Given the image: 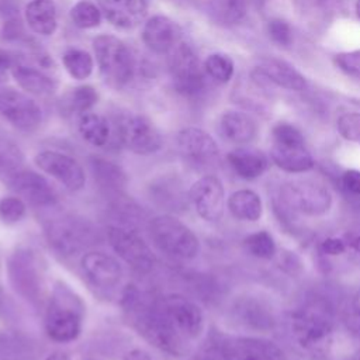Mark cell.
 <instances>
[{
  "label": "cell",
  "instance_id": "6da1fadb",
  "mask_svg": "<svg viewBox=\"0 0 360 360\" xmlns=\"http://www.w3.org/2000/svg\"><path fill=\"white\" fill-rule=\"evenodd\" d=\"M124 302L127 309L135 312V325L148 342L173 356H180L184 352L186 340L173 328L162 305L141 304L139 292L134 288L132 291L127 290Z\"/></svg>",
  "mask_w": 360,
  "mask_h": 360
},
{
  "label": "cell",
  "instance_id": "7a4b0ae2",
  "mask_svg": "<svg viewBox=\"0 0 360 360\" xmlns=\"http://www.w3.org/2000/svg\"><path fill=\"white\" fill-rule=\"evenodd\" d=\"M83 311L80 298L66 285L56 284L45 314L46 335L59 343L75 340L82 330Z\"/></svg>",
  "mask_w": 360,
  "mask_h": 360
},
{
  "label": "cell",
  "instance_id": "3957f363",
  "mask_svg": "<svg viewBox=\"0 0 360 360\" xmlns=\"http://www.w3.org/2000/svg\"><path fill=\"white\" fill-rule=\"evenodd\" d=\"M93 49L104 82L114 87H125L135 75V59L129 48L114 35H98L93 41Z\"/></svg>",
  "mask_w": 360,
  "mask_h": 360
},
{
  "label": "cell",
  "instance_id": "277c9868",
  "mask_svg": "<svg viewBox=\"0 0 360 360\" xmlns=\"http://www.w3.org/2000/svg\"><path fill=\"white\" fill-rule=\"evenodd\" d=\"M153 245L163 253L177 259H194L200 252L195 233L181 221L172 215H159L148 225Z\"/></svg>",
  "mask_w": 360,
  "mask_h": 360
},
{
  "label": "cell",
  "instance_id": "5b68a950",
  "mask_svg": "<svg viewBox=\"0 0 360 360\" xmlns=\"http://www.w3.org/2000/svg\"><path fill=\"white\" fill-rule=\"evenodd\" d=\"M270 155L276 166L285 172L301 173L314 166V159L304 145L302 134L287 122H278L273 128Z\"/></svg>",
  "mask_w": 360,
  "mask_h": 360
},
{
  "label": "cell",
  "instance_id": "8992f818",
  "mask_svg": "<svg viewBox=\"0 0 360 360\" xmlns=\"http://www.w3.org/2000/svg\"><path fill=\"white\" fill-rule=\"evenodd\" d=\"M121 143L136 155H152L162 148V135L155 124L139 114L122 115L117 122Z\"/></svg>",
  "mask_w": 360,
  "mask_h": 360
},
{
  "label": "cell",
  "instance_id": "52a82bcc",
  "mask_svg": "<svg viewBox=\"0 0 360 360\" xmlns=\"http://www.w3.org/2000/svg\"><path fill=\"white\" fill-rule=\"evenodd\" d=\"M170 53V73L176 91L187 97L200 94L204 89V75L194 49L186 42H177Z\"/></svg>",
  "mask_w": 360,
  "mask_h": 360
},
{
  "label": "cell",
  "instance_id": "ba28073f",
  "mask_svg": "<svg viewBox=\"0 0 360 360\" xmlns=\"http://www.w3.org/2000/svg\"><path fill=\"white\" fill-rule=\"evenodd\" d=\"M292 330L301 346L307 349H319L330 336V315L325 307L318 304L309 305L294 315Z\"/></svg>",
  "mask_w": 360,
  "mask_h": 360
},
{
  "label": "cell",
  "instance_id": "9c48e42d",
  "mask_svg": "<svg viewBox=\"0 0 360 360\" xmlns=\"http://www.w3.org/2000/svg\"><path fill=\"white\" fill-rule=\"evenodd\" d=\"M107 238L112 250L134 269L149 271L153 267L155 256L149 245L136 232L122 226H108Z\"/></svg>",
  "mask_w": 360,
  "mask_h": 360
},
{
  "label": "cell",
  "instance_id": "30bf717a",
  "mask_svg": "<svg viewBox=\"0 0 360 360\" xmlns=\"http://www.w3.org/2000/svg\"><path fill=\"white\" fill-rule=\"evenodd\" d=\"M7 273L13 288L25 300L37 301L41 297L42 274L37 257L30 250H17L11 255Z\"/></svg>",
  "mask_w": 360,
  "mask_h": 360
},
{
  "label": "cell",
  "instance_id": "8fae6325",
  "mask_svg": "<svg viewBox=\"0 0 360 360\" xmlns=\"http://www.w3.org/2000/svg\"><path fill=\"white\" fill-rule=\"evenodd\" d=\"M0 114L20 131H34L42 121V110L30 96L14 90H0Z\"/></svg>",
  "mask_w": 360,
  "mask_h": 360
},
{
  "label": "cell",
  "instance_id": "7c38bea8",
  "mask_svg": "<svg viewBox=\"0 0 360 360\" xmlns=\"http://www.w3.org/2000/svg\"><path fill=\"white\" fill-rule=\"evenodd\" d=\"M281 194L291 208L308 215L326 212L332 202L330 194L323 186L308 180H294L284 184Z\"/></svg>",
  "mask_w": 360,
  "mask_h": 360
},
{
  "label": "cell",
  "instance_id": "4fadbf2b",
  "mask_svg": "<svg viewBox=\"0 0 360 360\" xmlns=\"http://www.w3.org/2000/svg\"><path fill=\"white\" fill-rule=\"evenodd\" d=\"M34 162L39 170L58 180L68 190L77 191L86 183L82 165L69 155L56 150H42L34 158Z\"/></svg>",
  "mask_w": 360,
  "mask_h": 360
},
{
  "label": "cell",
  "instance_id": "5bb4252c",
  "mask_svg": "<svg viewBox=\"0 0 360 360\" xmlns=\"http://www.w3.org/2000/svg\"><path fill=\"white\" fill-rule=\"evenodd\" d=\"M162 307L170 323L184 340H194L201 335L204 315L195 302L180 295H170L163 300Z\"/></svg>",
  "mask_w": 360,
  "mask_h": 360
},
{
  "label": "cell",
  "instance_id": "9a60e30c",
  "mask_svg": "<svg viewBox=\"0 0 360 360\" xmlns=\"http://www.w3.org/2000/svg\"><path fill=\"white\" fill-rule=\"evenodd\" d=\"M49 243L63 255H75L91 245V229L73 218H60L49 222L46 228Z\"/></svg>",
  "mask_w": 360,
  "mask_h": 360
},
{
  "label": "cell",
  "instance_id": "2e32d148",
  "mask_svg": "<svg viewBox=\"0 0 360 360\" xmlns=\"http://www.w3.org/2000/svg\"><path fill=\"white\" fill-rule=\"evenodd\" d=\"M190 201L197 214L205 221H217L224 212L225 193L221 180L207 174L200 177L188 190Z\"/></svg>",
  "mask_w": 360,
  "mask_h": 360
},
{
  "label": "cell",
  "instance_id": "e0dca14e",
  "mask_svg": "<svg viewBox=\"0 0 360 360\" xmlns=\"http://www.w3.org/2000/svg\"><path fill=\"white\" fill-rule=\"evenodd\" d=\"M176 142L181 156L194 166H210L219 156L217 142L201 128H183L179 131Z\"/></svg>",
  "mask_w": 360,
  "mask_h": 360
},
{
  "label": "cell",
  "instance_id": "ac0fdd59",
  "mask_svg": "<svg viewBox=\"0 0 360 360\" xmlns=\"http://www.w3.org/2000/svg\"><path fill=\"white\" fill-rule=\"evenodd\" d=\"M17 195L35 207H51L58 201L55 188L48 180L34 170H18L7 177Z\"/></svg>",
  "mask_w": 360,
  "mask_h": 360
},
{
  "label": "cell",
  "instance_id": "d6986e66",
  "mask_svg": "<svg viewBox=\"0 0 360 360\" xmlns=\"http://www.w3.org/2000/svg\"><path fill=\"white\" fill-rule=\"evenodd\" d=\"M221 352L224 360H284L283 352L273 342L256 338H229Z\"/></svg>",
  "mask_w": 360,
  "mask_h": 360
},
{
  "label": "cell",
  "instance_id": "ffe728a7",
  "mask_svg": "<svg viewBox=\"0 0 360 360\" xmlns=\"http://www.w3.org/2000/svg\"><path fill=\"white\" fill-rule=\"evenodd\" d=\"M80 264L87 278L101 288H111L122 278V267L120 262L104 252L91 250L84 253Z\"/></svg>",
  "mask_w": 360,
  "mask_h": 360
},
{
  "label": "cell",
  "instance_id": "44dd1931",
  "mask_svg": "<svg viewBox=\"0 0 360 360\" xmlns=\"http://www.w3.org/2000/svg\"><path fill=\"white\" fill-rule=\"evenodd\" d=\"M101 14L118 28H134L146 15V0H96Z\"/></svg>",
  "mask_w": 360,
  "mask_h": 360
},
{
  "label": "cell",
  "instance_id": "7402d4cb",
  "mask_svg": "<svg viewBox=\"0 0 360 360\" xmlns=\"http://www.w3.org/2000/svg\"><path fill=\"white\" fill-rule=\"evenodd\" d=\"M179 28L166 15L150 17L142 30L145 45L155 53H169L179 42Z\"/></svg>",
  "mask_w": 360,
  "mask_h": 360
},
{
  "label": "cell",
  "instance_id": "603a6c76",
  "mask_svg": "<svg viewBox=\"0 0 360 360\" xmlns=\"http://www.w3.org/2000/svg\"><path fill=\"white\" fill-rule=\"evenodd\" d=\"M255 73L266 77L267 80L287 90L300 91L305 87L304 76L300 72H297L291 65L283 60L267 59L256 68Z\"/></svg>",
  "mask_w": 360,
  "mask_h": 360
},
{
  "label": "cell",
  "instance_id": "cb8c5ba5",
  "mask_svg": "<svg viewBox=\"0 0 360 360\" xmlns=\"http://www.w3.org/2000/svg\"><path fill=\"white\" fill-rule=\"evenodd\" d=\"M11 75L21 89L34 96H49L56 90V82L42 70L15 62Z\"/></svg>",
  "mask_w": 360,
  "mask_h": 360
},
{
  "label": "cell",
  "instance_id": "d4e9b609",
  "mask_svg": "<svg viewBox=\"0 0 360 360\" xmlns=\"http://www.w3.org/2000/svg\"><path fill=\"white\" fill-rule=\"evenodd\" d=\"M28 27L39 35H52L58 27L53 0H31L25 7Z\"/></svg>",
  "mask_w": 360,
  "mask_h": 360
},
{
  "label": "cell",
  "instance_id": "484cf974",
  "mask_svg": "<svg viewBox=\"0 0 360 360\" xmlns=\"http://www.w3.org/2000/svg\"><path fill=\"white\" fill-rule=\"evenodd\" d=\"M228 162L235 173L246 180L259 177L267 166V160L260 150L256 149H235L228 153Z\"/></svg>",
  "mask_w": 360,
  "mask_h": 360
},
{
  "label": "cell",
  "instance_id": "4316f807",
  "mask_svg": "<svg viewBox=\"0 0 360 360\" xmlns=\"http://www.w3.org/2000/svg\"><path fill=\"white\" fill-rule=\"evenodd\" d=\"M222 135L235 143H245L255 138L256 124L243 112L226 111L219 121Z\"/></svg>",
  "mask_w": 360,
  "mask_h": 360
},
{
  "label": "cell",
  "instance_id": "83f0119b",
  "mask_svg": "<svg viewBox=\"0 0 360 360\" xmlns=\"http://www.w3.org/2000/svg\"><path fill=\"white\" fill-rule=\"evenodd\" d=\"M231 214L243 221H257L262 215V200L252 190H238L228 198Z\"/></svg>",
  "mask_w": 360,
  "mask_h": 360
},
{
  "label": "cell",
  "instance_id": "f1b7e54d",
  "mask_svg": "<svg viewBox=\"0 0 360 360\" xmlns=\"http://www.w3.org/2000/svg\"><path fill=\"white\" fill-rule=\"evenodd\" d=\"M79 132L87 143L93 146H104L110 138V125L103 115L87 111L80 115Z\"/></svg>",
  "mask_w": 360,
  "mask_h": 360
},
{
  "label": "cell",
  "instance_id": "f546056e",
  "mask_svg": "<svg viewBox=\"0 0 360 360\" xmlns=\"http://www.w3.org/2000/svg\"><path fill=\"white\" fill-rule=\"evenodd\" d=\"M212 18L224 25L239 22L246 14L245 0H210Z\"/></svg>",
  "mask_w": 360,
  "mask_h": 360
},
{
  "label": "cell",
  "instance_id": "4dcf8cb0",
  "mask_svg": "<svg viewBox=\"0 0 360 360\" xmlns=\"http://www.w3.org/2000/svg\"><path fill=\"white\" fill-rule=\"evenodd\" d=\"M62 62L68 73L77 80L87 79L93 72V58L83 49H68L62 56Z\"/></svg>",
  "mask_w": 360,
  "mask_h": 360
},
{
  "label": "cell",
  "instance_id": "1f68e13d",
  "mask_svg": "<svg viewBox=\"0 0 360 360\" xmlns=\"http://www.w3.org/2000/svg\"><path fill=\"white\" fill-rule=\"evenodd\" d=\"M90 166H91V172H93L94 177L103 186L120 187L125 183L124 172L110 160H105L103 158H91Z\"/></svg>",
  "mask_w": 360,
  "mask_h": 360
},
{
  "label": "cell",
  "instance_id": "d6a6232c",
  "mask_svg": "<svg viewBox=\"0 0 360 360\" xmlns=\"http://www.w3.org/2000/svg\"><path fill=\"white\" fill-rule=\"evenodd\" d=\"M24 156L21 149L8 138L0 136V174L10 177L21 170Z\"/></svg>",
  "mask_w": 360,
  "mask_h": 360
},
{
  "label": "cell",
  "instance_id": "836d02e7",
  "mask_svg": "<svg viewBox=\"0 0 360 360\" xmlns=\"http://www.w3.org/2000/svg\"><path fill=\"white\" fill-rule=\"evenodd\" d=\"M70 18L79 28H94L101 22V11L97 4L89 0H80L72 7Z\"/></svg>",
  "mask_w": 360,
  "mask_h": 360
},
{
  "label": "cell",
  "instance_id": "e575fe53",
  "mask_svg": "<svg viewBox=\"0 0 360 360\" xmlns=\"http://www.w3.org/2000/svg\"><path fill=\"white\" fill-rule=\"evenodd\" d=\"M98 100V94L91 86H79L69 91L65 97V104L70 111L84 114L87 112Z\"/></svg>",
  "mask_w": 360,
  "mask_h": 360
},
{
  "label": "cell",
  "instance_id": "d590c367",
  "mask_svg": "<svg viewBox=\"0 0 360 360\" xmlns=\"http://www.w3.org/2000/svg\"><path fill=\"white\" fill-rule=\"evenodd\" d=\"M207 75L218 83H226L233 75V62L224 53H212L204 62Z\"/></svg>",
  "mask_w": 360,
  "mask_h": 360
},
{
  "label": "cell",
  "instance_id": "8d00e7d4",
  "mask_svg": "<svg viewBox=\"0 0 360 360\" xmlns=\"http://www.w3.org/2000/svg\"><path fill=\"white\" fill-rule=\"evenodd\" d=\"M245 246L253 256L260 259H270L276 252L273 238L264 231L249 235L245 239Z\"/></svg>",
  "mask_w": 360,
  "mask_h": 360
},
{
  "label": "cell",
  "instance_id": "74e56055",
  "mask_svg": "<svg viewBox=\"0 0 360 360\" xmlns=\"http://www.w3.org/2000/svg\"><path fill=\"white\" fill-rule=\"evenodd\" d=\"M27 207L22 198L8 195L0 198V219L6 224H14L22 219Z\"/></svg>",
  "mask_w": 360,
  "mask_h": 360
},
{
  "label": "cell",
  "instance_id": "f35d334b",
  "mask_svg": "<svg viewBox=\"0 0 360 360\" xmlns=\"http://www.w3.org/2000/svg\"><path fill=\"white\" fill-rule=\"evenodd\" d=\"M338 131L345 139L360 145V112L343 114L338 121Z\"/></svg>",
  "mask_w": 360,
  "mask_h": 360
},
{
  "label": "cell",
  "instance_id": "ab89813d",
  "mask_svg": "<svg viewBox=\"0 0 360 360\" xmlns=\"http://www.w3.org/2000/svg\"><path fill=\"white\" fill-rule=\"evenodd\" d=\"M267 31L269 35L271 38L273 42H276L280 46H290L292 42V32L290 25L280 18H274L271 21H269L267 25Z\"/></svg>",
  "mask_w": 360,
  "mask_h": 360
},
{
  "label": "cell",
  "instance_id": "60d3db41",
  "mask_svg": "<svg viewBox=\"0 0 360 360\" xmlns=\"http://www.w3.org/2000/svg\"><path fill=\"white\" fill-rule=\"evenodd\" d=\"M335 63L346 75L360 79V49L336 55Z\"/></svg>",
  "mask_w": 360,
  "mask_h": 360
},
{
  "label": "cell",
  "instance_id": "b9f144b4",
  "mask_svg": "<svg viewBox=\"0 0 360 360\" xmlns=\"http://www.w3.org/2000/svg\"><path fill=\"white\" fill-rule=\"evenodd\" d=\"M343 187L352 194H360V172L350 169L342 177Z\"/></svg>",
  "mask_w": 360,
  "mask_h": 360
},
{
  "label": "cell",
  "instance_id": "7bdbcfd3",
  "mask_svg": "<svg viewBox=\"0 0 360 360\" xmlns=\"http://www.w3.org/2000/svg\"><path fill=\"white\" fill-rule=\"evenodd\" d=\"M322 252L326 255H340L345 252L346 245L342 239L338 238H328L322 242Z\"/></svg>",
  "mask_w": 360,
  "mask_h": 360
},
{
  "label": "cell",
  "instance_id": "ee69618b",
  "mask_svg": "<svg viewBox=\"0 0 360 360\" xmlns=\"http://www.w3.org/2000/svg\"><path fill=\"white\" fill-rule=\"evenodd\" d=\"M14 65H15V60L13 55L7 51L0 49V80H4L7 70L11 69Z\"/></svg>",
  "mask_w": 360,
  "mask_h": 360
},
{
  "label": "cell",
  "instance_id": "f6af8a7d",
  "mask_svg": "<svg viewBox=\"0 0 360 360\" xmlns=\"http://www.w3.org/2000/svg\"><path fill=\"white\" fill-rule=\"evenodd\" d=\"M347 322H349L350 328H352L354 332L360 333V292H359V297L356 298V301H354V304H353L352 314H350Z\"/></svg>",
  "mask_w": 360,
  "mask_h": 360
},
{
  "label": "cell",
  "instance_id": "bcb514c9",
  "mask_svg": "<svg viewBox=\"0 0 360 360\" xmlns=\"http://www.w3.org/2000/svg\"><path fill=\"white\" fill-rule=\"evenodd\" d=\"M0 360H24V359L10 346V342H0Z\"/></svg>",
  "mask_w": 360,
  "mask_h": 360
},
{
  "label": "cell",
  "instance_id": "7dc6e473",
  "mask_svg": "<svg viewBox=\"0 0 360 360\" xmlns=\"http://www.w3.org/2000/svg\"><path fill=\"white\" fill-rule=\"evenodd\" d=\"M122 360H152V357L149 356L148 352L142 349H132L125 353Z\"/></svg>",
  "mask_w": 360,
  "mask_h": 360
},
{
  "label": "cell",
  "instance_id": "c3c4849f",
  "mask_svg": "<svg viewBox=\"0 0 360 360\" xmlns=\"http://www.w3.org/2000/svg\"><path fill=\"white\" fill-rule=\"evenodd\" d=\"M44 360H72L70 356L65 352H53L51 354H48Z\"/></svg>",
  "mask_w": 360,
  "mask_h": 360
},
{
  "label": "cell",
  "instance_id": "681fc988",
  "mask_svg": "<svg viewBox=\"0 0 360 360\" xmlns=\"http://www.w3.org/2000/svg\"><path fill=\"white\" fill-rule=\"evenodd\" d=\"M350 246L356 250V252H360V235H357V236H353V238H350Z\"/></svg>",
  "mask_w": 360,
  "mask_h": 360
},
{
  "label": "cell",
  "instance_id": "f907efd6",
  "mask_svg": "<svg viewBox=\"0 0 360 360\" xmlns=\"http://www.w3.org/2000/svg\"><path fill=\"white\" fill-rule=\"evenodd\" d=\"M356 13H357V17L360 20V0H357V3H356Z\"/></svg>",
  "mask_w": 360,
  "mask_h": 360
}]
</instances>
